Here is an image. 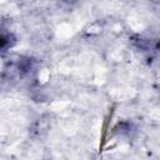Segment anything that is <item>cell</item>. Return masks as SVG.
<instances>
[{
	"mask_svg": "<svg viewBox=\"0 0 160 160\" xmlns=\"http://www.w3.org/2000/svg\"><path fill=\"white\" fill-rule=\"evenodd\" d=\"M5 44H6V40H5V38H4V36H0V48H2Z\"/></svg>",
	"mask_w": 160,
	"mask_h": 160,
	"instance_id": "obj_1",
	"label": "cell"
}]
</instances>
